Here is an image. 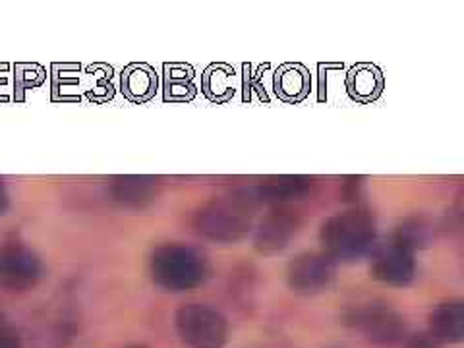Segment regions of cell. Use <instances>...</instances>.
Segmentation results:
<instances>
[{
  "label": "cell",
  "mask_w": 464,
  "mask_h": 348,
  "mask_svg": "<svg viewBox=\"0 0 464 348\" xmlns=\"http://www.w3.org/2000/svg\"><path fill=\"white\" fill-rule=\"evenodd\" d=\"M373 277L387 285H406L414 279L416 266L414 257L409 248H404L402 244L393 242L387 244L385 248L375 254L372 261Z\"/></svg>",
  "instance_id": "cell-8"
},
{
  "label": "cell",
  "mask_w": 464,
  "mask_h": 348,
  "mask_svg": "<svg viewBox=\"0 0 464 348\" xmlns=\"http://www.w3.org/2000/svg\"><path fill=\"white\" fill-rule=\"evenodd\" d=\"M43 264L35 252L24 244H6L0 248V285L14 293H22L37 285Z\"/></svg>",
  "instance_id": "cell-4"
},
{
  "label": "cell",
  "mask_w": 464,
  "mask_h": 348,
  "mask_svg": "<svg viewBox=\"0 0 464 348\" xmlns=\"http://www.w3.org/2000/svg\"><path fill=\"white\" fill-rule=\"evenodd\" d=\"M122 87L128 99L143 103L150 101L157 92L155 70L148 64H132L122 76Z\"/></svg>",
  "instance_id": "cell-14"
},
{
  "label": "cell",
  "mask_w": 464,
  "mask_h": 348,
  "mask_svg": "<svg viewBox=\"0 0 464 348\" xmlns=\"http://www.w3.org/2000/svg\"><path fill=\"white\" fill-rule=\"evenodd\" d=\"M198 232L219 242L240 240L250 230V217L228 201L213 203L198 213Z\"/></svg>",
  "instance_id": "cell-5"
},
{
  "label": "cell",
  "mask_w": 464,
  "mask_h": 348,
  "mask_svg": "<svg viewBox=\"0 0 464 348\" xmlns=\"http://www.w3.org/2000/svg\"><path fill=\"white\" fill-rule=\"evenodd\" d=\"M174 322L182 343L190 348H223L227 343V319L206 304H186Z\"/></svg>",
  "instance_id": "cell-3"
},
{
  "label": "cell",
  "mask_w": 464,
  "mask_h": 348,
  "mask_svg": "<svg viewBox=\"0 0 464 348\" xmlns=\"http://www.w3.org/2000/svg\"><path fill=\"white\" fill-rule=\"evenodd\" d=\"M383 74L382 70L370 64V63H360L356 64L346 76V92L358 103H373L375 99H380L383 93Z\"/></svg>",
  "instance_id": "cell-10"
},
{
  "label": "cell",
  "mask_w": 464,
  "mask_h": 348,
  "mask_svg": "<svg viewBox=\"0 0 464 348\" xmlns=\"http://www.w3.org/2000/svg\"><path fill=\"white\" fill-rule=\"evenodd\" d=\"M348 322L373 343H395L404 335L402 317L385 306L370 304V306L358 308L348 317Z\"/></svg>",
  "instance_id": "cell-6"
},
{
  "label": "cell",
  "mask_w": 464,
  "mask_h": 348,
  "mask_svg": "<svg viewBox=\"0 0 464 348\" xmlns=\"http://www.w3.org/2000/svg\"><path fill=\"white\" fill-rule=\"evenodd\" d=\"M6 203H8V198H6V192H5V186L0 184V215H3V211L6 209Z\"/></svg>",
  "instance_id": "cell-20"
},
{
  "label": "cell",
  "mask_w": 464,
  "mask_h": 348,
  "mask_svg": "<svg viewBox=\"0 0 464 348\" xmlns=\"http://www.w3.org/2000/svg\"><path fill=\"white\" fill-rule=\"evenodd\" d=\"M130 348H143V346H130Z\"/></svg>",
  "instance_id": "cell-21"
},
{
  "label": "cell",
  "mask_w": 464,
  "mask_h": 348,
  "mask_svg": "<svg viewBox=\"0 0 464 348\" xmlns=\"http://www.w3.org/2000/svg\"><path fill=\"white\" fill-rule=\"evenodd\" d=\"M375 237V221L368 211L333 215L322 227V244L327 257L354 259L364 254Z\"/></svg>",
  "instance_id": "cell-2"
},
{
  "label": "cell",
  "mask_w": 464,
  "mask_h": 348,
  "mask_svg": "<svg viewBox=\"0 0 464 348\" xmlns=\"http://www.w3.org/2000/svg\"><path fill=\"white\" fill-rule=\"evenodd\" d=\"M312 87L310 72L304 64H283L275 72V93L285 103H300L308 97Z\"/></svg>",
  "instance_id": "cell-12"
},
{
  "label": "cell",
  "mask_w": 464,
  "mask_h": 348,
  "mask_svg": "<svg viewBox=\"0 0 464 348\" xmlns=\"http://www.w3.org/2000/svg\"><path fill=\"white\" fill-rule=\"evenodd\" d=\"M170 70V74H167V92L165 99L167 101H190L196 95V87L190 83L194 78V72L190 70L188 74H177L172 66H165Z\"/></svg>",
  "instance_id": "cell-17"
},
{
  "label": "cell",
  "mask_w": 464,
  "mask_h": 348,
  "mask_svg": "<svg viewBox=\"0 0 464 348\" xmlns=\"http://www.w3.org/2000/svg\"><path fill=\"white\" fill-rule=\"evenodd\" d=\"M0 348H22L18 335L3 322V317H0Z\"/></svg>",
  "instance_id": "cell-18"
},
{
  "label": "cell",
  "mask_w": 464,
  "mask_h": 348,
  "mask_svg": "<svg viewBox=\"0 0 464 348\" xmlns=\"http://www.w3.org/2000/svg\"><path fill=\"white\" fill-rule=\"evenodd\" d=\"M308 190V182L302 179H283L279 182H271L261 188V199L269 201H283V199H293L295 196H302Z\"/></svg>",
  "instance_id": "cell-16"
},
{
  "label": "cell",
  "mask_w": 464,
  "mask_h": 348,
  "mask_svg": "<svg viewBox=\"0 0 464 348\" xmlns=\"http://www.w3.org/2000/svg\"><path fill=\"white\" fill-rule=\"evenodd\" d=\"M430 335L438 343H460L464 337V308L460 302L441 304L430 314Z\"/></svg>",
  "instance_id": "cell-11"
},
{
  "label": "cell",
  "mask_w": 464,
  "mask_h": 348,
  "mask_svg": "<svg viewBox=\"0 0 464 348\" xmlns=\"http://www.w3.org/2000/svg\"><path fill=\"white\" fill-rule=\"evenodd\" d=\"M298 221L288 211H275L261 223L256 235V248L264 254L285 250L290 238L296 235Z\"/></svg>",
  "instance_id": "cell-9"
},
{
  "label": "cell",
  "mask_w": 464,
  "mask_h": 348,
  "mask_svg": "<svg viewBox=\"0 0 464 348\" xmlns=\"http://www.w3.org/2000/svg\"><path fill=\"white\" fill-rule=\"evenodd\" d=\"M333 275L331 257L304 254L288 266V285L300 295H315L329 286Z\"/></svg>",
  "instance_id": "cell-7"
},
{
  "label": "cell",
  "mask_w": 464,
  "mask_h": 348,
  "mask_svg": "<svg viewBox=\"0 0 464 348\" xmlns=\"http://www.w3.org/2000/svg\"><path fill=\"white\" fill-rule=\"evenodd\" d=\"M114 199L128 208H141L157 196V180L145 177L116 179L112 184Z\"/></svg>",
  "instance_id": "cell-13"
},
{
  "label": "cell",
  "mask_w": 464,
  "mask_h": 348,
  "mask_svg": "<svg viewBox=\"0 0 464 348\" xmlns=\"http://www.w3.org/2000/svg\"><path fill=\"white\" fill-rule=\"evenodd\" d=\"M235 78V70L227 64H213L203 74V93L217 103H225L235 93V85L230 83Z\"/></svg>",
  "instance_id": "cell-15"
},
{
  "label": "cell",
  "mask_w": 464,
  "mask_h": 348,
  "mask_svg": "<svg viewBox=\"0 0 464 348\" xmlns=\"http://www.w3.org/2000/svg\"><path fill=\"white\" fill-rule=\"evenodd\" d=\"M409 348H440V343L431 335H414L409 341Z\"/></svg>",
  "instance_id": "cell-19"
},
{
  "label": "cell",
  "mask_w": 464,
  "mask_h": 348,
  "mask_svg": "<svg viewBox=\"0 0 464 348\" xmlns=\"http://www.w3.org/2000/svg\"><path fill=\"white\" fill-rule=\"evenodd\" d=\"M151 273L159 286L172 293L199 286L208 277L206 257L180 244H165L151 256Z\"/></svg>",
  "instance_id": "cell-1"
}]
</instances>
